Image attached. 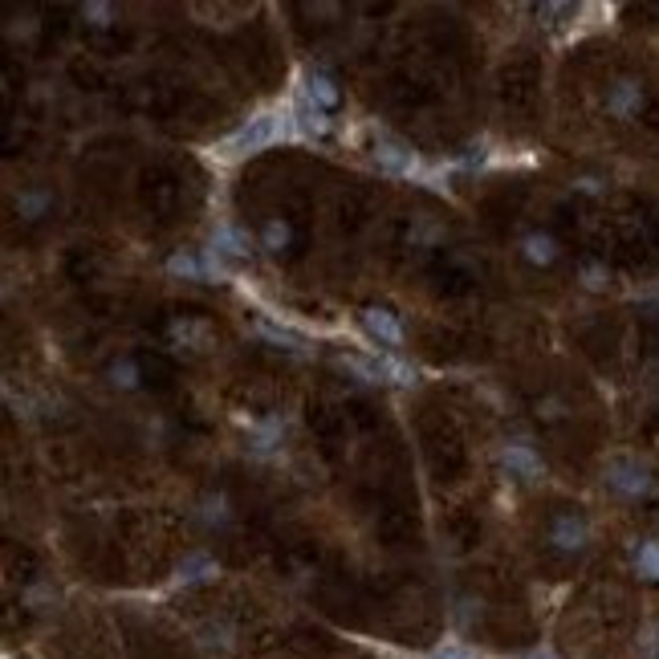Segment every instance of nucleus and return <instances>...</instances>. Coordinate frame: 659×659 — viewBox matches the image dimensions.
Wrapping results in <instances>:
<instances>
[{
    "instance_id": "f257e3e1",
    "label": "nucleus",
    "mask_w": 659,
    "mask_h": 659,
    "mask_svg": "<svg viewBox=\"0 0 659 659\" xmlns=\"http://www.w3.org/2000/svg\"><path fill=\"white\" fill-rule=\"evenodd\" d=\"M603 106H607L611 118H619V123H631V118L643 114V106H647V86H643V78H631V74L615 78V82L607 86Z\"/></svg>"
},
{
    "instance_id": "f03ea898",
    "label": "nucleus",
    "mask_w": 659,
    "mask_h": 659,
    "mask_svg": "<svg viewBox=\"0 0 659 659\" xmlns=\"http://www.w3.org/2000/svg\"><path fill=\"white\" fill-rule=\"evenodd\" d=\"M586 533H590L586 517L574 513V509H562V513L550 517V546L562 550V554H578L586 546Z\"/></svg>"
},
{
    "instance_id": "7ed1b4c3",
    "label": "nucleus",
    "mask_w": 659,
    "mask_h": 659,
    "mask_svg": "<svg viewBox=\"0 0 659 659\" xmlns=\"http://www.w3.org/2000/svg\"><path fill=\"white\" fill-rule=\"evenodd\" d=\"M607 481H611V489H619L623 497H647V493L655 489L651 472H647L643 464H635V460H615V464L607 468Z\"/></svg>"
},
{
    "instance_id": "20e7f679",
    "label": "nucleus",
    "mask_w": 659,
    "mask_h": 659,
    "mask_svg": "<svg viewBox=\"0 0 659 659\" xmlns=\"http://www.w3.org/2000/svg\"><path fill=\"white\" fill-rule=\"evenodd\" d=\"M501 464L509 468V476H517V481H537V476H546L542 456H537L529 444H505L501 448Z\"/></svg>"
},
{
    "instance_id": "39448f33",
    "label": "nucleus",
    "mask_w": 659,
    "mask_h": 659,
    "mask_svg": "<svg viewBox=\"0 0 659 659\" xmlns=\"http://www.w3.org/2000/svg\"><path fill=\"white\" fill-rule=\"evenodd\" d=\"M363 330H367V338H375L379 346H387V350H399L403 346V330H399V322H395V314L391 310H379V306H371V310H363Z\"/></svg>"
},
{
    "instance_id": "423d86ee",
    "label": "nucleus",
    "mask_w": 659,
    "mask_h": 659,
    "mask_svg": "<svg viewBox=\"0 0 659 659\" xmlns=\"http://www.w3.org/2000/svg\"><path fill=\"white\" fill-rule=\"evenodd\" d=\"M277 139V118L273 114H261V118H253L249 127H241L232 139H228V147L232 151H257V147H265V143H273Z\"/></svg>"
},
{
    "instance_id": "0eeeda50",
    "label": "nucleus",
    "mask_w": 659,
    "mask_h": 659,
    "mask_svg": "<svg viewBox=\"0 0 659 659\" xmlns=\"http://www.w3.org/2000/svg\"><path fill=\"white\" fill-rule=\"evenodd\" d=\"M212 253L216 257H232V261H245V257H253V245H249V236L241 228L224 224V228L212 232Z\"/></svg>"
},
{
    "instance_id": "6e6552de",
    "label": "nucleus",
    "mask_w": 659,
    "mask_h": 659,
    "mask_svg": "<svg viewBox=\"0 0 659 659\" xmlns=\"http://www.w3.org/2000/svg\"><path fill=\"white\" fill-rule=\"evenodd\" d=\"M306 94H310V102L318 106V110H334L338 106V82L330 78V74H322V70H314L310 78H306Z\"/></svg>"
},
{
    "instance_id": "1a4fd4ad",
    "label": "nucleus",
    "mask_w": 659,
    "mask_h": 659,
    "mask_svg": "<svg viewBox=\"0 0 659 659\" xmlns=\"http://www.w3.org/2000/svg\"><path fill=\"white\" fill-rule=\"evenodd\" d=\"M281 432H285V419H281V415H269L265 424H257V428L249 432V448H253V452H273V448L281 444Z\"/></svg>"
},
{
    "instance_id": "9d476101",
    "label": "nucleus",
    "mask_w": 659,
    "mask_h": 659,
    "mask_svg": "<svg viewBox=\"0 0 659 659\" xmlns=\"http://www.w3.org/2000/svg\"><path fill=\"white\" fill-rule=\"evenodd\" d=\"M375 163L383 171H407L411 167V151L403 143H395V139H379L375 143Z\"/></svg>"
},
{
    "instance_id": "9b49d317",
    "label": "nucleus",
    "mask_w": 659,
    "mask_h": 659,
    "mask_svg": "<svg viewBox=\"0 0 659 659\" xmlns=\"http://www.w3.org/2000/svg\"><path fill=\"white\" fill-rule=\"evenodd\" d=\"M521 249H525L529 265H550L558 257V241H554V236H546V232H529Z\"/></svg>"
},
{
    "instance_id": "f8f14e48",
    "label": "nucleus",
    "mask_w": 659,
    "mask_h": 659,
    "mask_svg": "<svg viewBox=\"0 0 659 659\" xmlns=\"http://www.w3.org/2000/svg\"><path fill=\"white\" fill-rule=\"evenodd\" d=\"M635 574L643 582H659V537H647V542L635 550Z\"/></svg>"
},
{
    "instance_id": "ddd939ff",
    "label": "nucleus",
    "mask_w": 659,
    "mask_h": 659,
    "mask_svg": "<svg viewBox=\"0 0 659 659\" xmlns=\"http://www.w3.org/2000/svg\"><path fill=\"white\" fill-rule=\"evenodd\" d=\"M167 269H171L175 277H188V281H200V277L208 273V261H204V257H196V253H171V261H167Z\"/></svg>"
},
{
    "instance_id": "4468645a",
    "label": "nucleus",
    "mask_w": 659,
    "mask_h": 659,
    "mask_svg": "<svg viewBox=\"0 0 659 659\" xmlns=\"http://www.w3.org/2000/svg\"><path fill=\"white\" fill-rule=\"evenodd\" d=\"M49 204H53V196H49L45 188H29V192H21V196H17V212H21L25 220L45 216V212H49Z\"/></svg>"
},
{
    "instance_id": "2eb2a0df",
    "label": "nucleus",
    "mask_w": 659,
    "mask_h": 659,
    "mask_svg": "<svg viewBox=\"0 0 659 659\" xmlns=\"http://www.w3.org/2000/svg\"><path fill=\"white\" fill-rule=\"evenodd\" d=\"M261 245H265L269 253H281V249L289 245V224L269 220V224H265V232H261Z\"/></svg>"
},
{
    "instance_id": "dca6fc26",
    "label": "nucleus",
    "mask_w": 659,
    "mask_h": 659,
    "mask_svg": "<svg viewBox=\"0 0 659 659\" xmlns=\"http://www.w3.org/2000/svg\"><path fill=\"white\" fill-rule=\"evenodd\" d=\"M212 574H216V562L204 558V554H196V558L184 562V582H204V578H212Z\"/></svg>"
},
{
    "instance_id": "f3484780",
    "label": "nucleus",
    "mask_w": 659,
    "mask_h": 659,
    "mask_svg": "<svg viewBox=\"0 0 659 659\" xmlns=\"http://www.w3.org/2000/svg\"><path fill=\"white\" fill-rule=\"evenodd\" d=\"M302 131L306 135H326V110H318L314 102L302 106Z\"/></svg>"
},
{
    "instance_id": "a211bd4d",
    "label": "nucleus",
    "mask_w": 659,
    "mask_h": 659,
    "mask_svg": "<svg viewBox=\"0 0 659 659\" xmlns=\"http://www.w3.org/2000/svg\"><path fill=\"white\" fill-rule=\"evenodd\" d=\"M261 334H265L269 342H285L289 350H302V346H306V338H302V334H293V330H281V326H269V322H261Z\"/></svg>"
},
{
    "instance_id": "6ab92c4d",
    "label": "nucleus",
    "mask_w": 659,
    "mask_h": 659,
    "mask_svg": "<svg viewBox=\"0 0 659 659\" xmlns=\"http://www.w3.org/2000/svg\"><path fill=\"white\" fill-rule=\"evenodd\" d=\"M110 375H114V383H118V387H135V383H139V379H135V375H139V371H135V363H114V371H110Z\"/></svg>"
},
{
    "instance_id": "aec40b11",
    "label": "nucleus",
    "mask_w": 659,
    "mask_h": 659,
    "mask_svg": "<svg viewBox=\"0 0 659 659\" xmlns=\"http://www.w3.org/2000/svg\"><path fill=\"white\" fill-rule=\"evenodd\" d=\"M86 17H94V25H110V5H86Z\"/></svg>"
}]
</instances>
